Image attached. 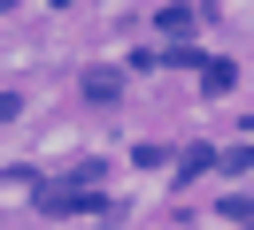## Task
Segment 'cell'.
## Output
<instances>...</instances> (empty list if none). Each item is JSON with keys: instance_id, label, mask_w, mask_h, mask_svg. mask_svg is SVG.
<instances>
[{"instance_id": "6da1fadb", "label": "cell", "mask_w": 254, "mask_h": 230, "mask_svg": "<svg viewBox=\"0 0 254 230\" xmlns=\"http://www.w3.org/2000/svg\"><path fill=\"white\" fill-rule=\"evenodd\" d=\"M39 207H47V215H108V199L77 192V184H39Z\"/></svg>"}, {"instance_id": "7a4b0ae2", "label": "cell", "mask_w": 254, "mask_h": 230, "mask_svg": "<svg viewBox=\"0 0 254 230\" xmlns=\"http://www.w3.org/2000/svg\"><path fill=\"white\" fill-rule=\"evenodd\" d=\"M85 100H93V107H116V100H124V69H85Z\"/></svg>"}, {"instance_id": "3957f363", "label": "cell", "mask_w": 254, "mask_h": 230, "mask_svg": "<svg viewBox=\"0 0 254 230\" xmlns=\"http://www.w3.org/2000/svg\"><path fill=\"white\" fill-rule=\"evenodd\" d=\"M200 85H208V92H231L239 69H231V61H200Z\"/></svg>"}, {"instance_id": "277c9868", "label": "cell", "mask_w": 254, "mask_h": 230, "mask_svg": "<svg viewBox=\"0 0 254 230\" xmlns=\"http://www.w3.org/2000/svg\"><path fill=\"white\" fill-rule=\"evenodd\" d=\"M100 177H108V161H69V184H77V192H93Z\"/></svg>"}, {"instance_id": "5b68a950", "label": "cell", "mask_w": 254, "mask_h": 230, "mask_svg": "<svg viewBox=\"0 0 254 230\" xmlns=\"http://www.w3.org/2000/svg\"><path fill=\"white\" fill-rule=\"evenodd\" d=\"M216 169H223V177H247V169H254V146H231V153H216Z\"/></svg>"}, {"instance_id": "8992f818", "label": "cell", "mask_w": 254, "mask_h": 230, "mask_svg": "<svg viewBox=\"0 0 254 230\" xmlns=\"http://www.w3.org/2000/svg\"><path fill=\"white\" fill-rule=\"evenodd\" d=\"M8 8H16V0H0V15H8Z\"/></svg>"}, {"instance_id": "52a82bcc", "label": "cell", "mask_w": 254, "mask_h": 230, "mask_svg": "<svg viewBox=\"0 0 254 230\" xmlns=\"http://www.w3.org/2000/svg\"><path fill=\"white\" fill-rule=\"evenodd\" d=\"M54 8H69V0H54Z\"/></svg>"}]
</instances>
